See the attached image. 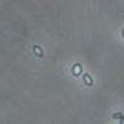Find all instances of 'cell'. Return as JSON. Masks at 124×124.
<instances>
[{
    "label": "cell",
    "instance_id": "6da1fadb",
    "mask_svg": "<svg viewBox=\"0 0 124 124\" xmlns=\"http://www.w3.org/2000/svg\"><path fill=\"white\" fill-rule=\"evenodd\" d=\"M72 73H73L75 76H79L82 73V66H81V63H76L73 67H72Z\"/></svg>",
    "mask_w": 124,
    "mask_h": 124
},
{
    "label": "cell",
    "instance_id": "7a4b0ae2",
    "mask_svg": "<svg viewBox=\"0 0 124 124\" xmlns=\"http://www.w3.org/2000/svg\"><path fill=\"white\" fill-rule=\"evenodd\" d=\"M83 81H85V83H86L87 86H92V85H93V79H92V77H91L88 73H85V75H83Z\"/></svg>",
    "mask_w": 124,
    "mask_h": 124
},
{
    "label": "cell",
    "instance_id": "3957f363",
    "mask_svg": "<svg viewBox=\"0 0 124 124\" xmlns=\"http://www.w3.org/2000/svg\"><path fill=\"white\" fill-rule=\"evenodd\" d=\"M34 52L39 57H44V50L41 48L40 46H34Z\"/></svg>",
    "mask_w": 124,
    "mask_h": 124
},
{
    "label": "cell",
    "instance_id": "277c9868",
    "mask_svg": "<svg viewBox=\"0 0 124 124\" xmlns=\"http://www.w3.org/2000/svg\"><path fill=\"white\" fill-rule=\"evenodd\" d=\"M112 117H113V119H118V120H120V119L124 117V114H123V113H120V112H117V113H114V114H113Z\"/></svg>",
    "mask_w": 124,
    "mask_h": 124
},
{
    "label": "cell",
    "instance_id": "5b68a950",
    "mask_svg": "<svg viewBox=\"0 0 124 124\" xmlns=\"http://www.w3.org/2000/svg\"><path fill=\"white\" fill-rule=\"evenodd\" d=\"M120 124H124V117H123V118L120 119Z\"/></svg>",
    "mask_w": 124,
    "mask_h": 124
},
{
    "label": "cell",
    "instance_id": "8992f818",
    "mask_svg": "<svg viewBox=\"0 0 124 124\" xmlns=\"http://www.w3.org/2000/svg\"><path fill=\"white\" fill-rule=\"evenodd\" d=\"M123 37H124V30H123Z\"/></svg>",
    "mask_w": 124,
    "mask_h": 124
}]
</instances>
